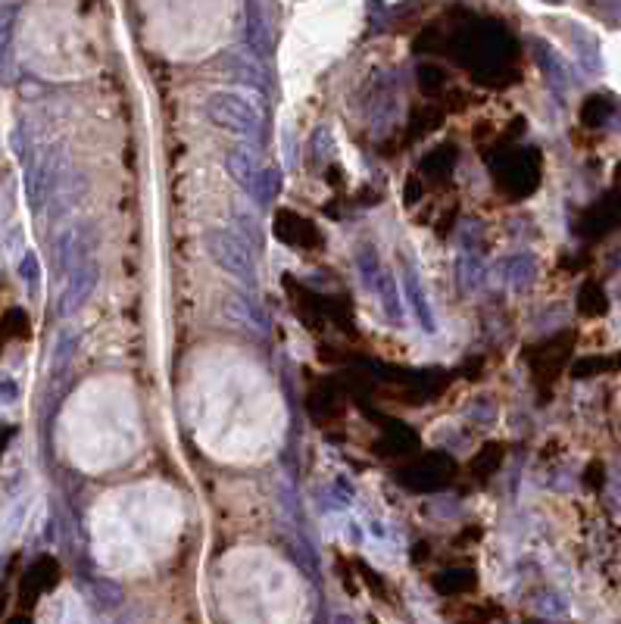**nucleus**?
Wrapping results in <instances>:
<instances>
[{
  "label": "nucleus",
  "mask_w": 621,
  "mask_h": 624,
  "mask_svg": "<svg viewBox=\"0 0 621 624\" xmlns=\"http://www.w3.org/2000/svg\"><path fill=\"white\" fill-rule=\"evenodd\" d=\"M88 288H91V269H79V272H72V278H69V284H66V291H63V309H75L82 300H85V294H88Z\"/></svg>",
  "instance_id": "obj_6"
},
{
  "label": "nucleus",
  "mask_w": 621,
  "mask_h": 624,
  "mask_svg": "<svg viewBox=\"0 0 621 624\" xmlns=\"http://www.w3.org/2000/svg\"><path fill=\"white\" fill-rule=\"evenodd\" d=\"M210 253L216 263L241 281H253L256 278V266H253V253H250V244L241 238V234H231V231H216L210 234Z\"/></svg>",
  "instance_id": "obj_2"
},
{
  "label": "nucleus",
  "mask_w": 621,
  "mask_h": 624,
  "mask_svg": "<svg viewBox=\"0 0 621 624\" xmlns=\"http://www.w3.org/2000/svg\"><path fill=\"white\" fill-rule=\"evenodd\" d=\"M338 624H353V621H350V618H341V621H338Z\"/></svg>",
  "instance_id": "obj_7"
},
{
  "label": "nucleus",
  "mask_w": 621,
  "mask_h": 624,
  "mask_svg": "<svg viewBox=\"0 0 621 624\" xmlns=\"http://www.w3.org/2000/svg\"><path fill=\"white\" fill-rule=\"evenodd\" d=\"M206 116L222 132L235 135L241 141H253L260 132V107L244 91H216L206 100Z\"/></svg>",
  "instance_id": "obj_1"
},
{
  "label": "nucleus",
  "mask_w": 621,
  "mask_h": 624,
  "mask_svg": "<svg viewBox=\"0 0 621 624\" xmlns=\"http://www.w3.org/2000/svg\"><path fill=\"white\" fill-rule=\"evenodd\" d=\"M228 172L235 175V181H241L244 188H253L256 175H260V163L250 150H235L228 156Z\"/></svg>",
  "instance_id": "obj_5"
},
{
  "label": "nucleus",
  "mask_w": 621,
  "mask_h": 624,
  "mask_svg": "<svg viewBox=\"0 0 621 624\" xmlns=\"http://www.w3.org/2000/svg\"><path fill=\"white\" fill-rule=\"evenodd\" d=\"M16 4H0V78L13 69V29H16Z\"/></svg>",
  "instance_id": "obj_3"
},
{
  "label": "nucleus",
  "mask_w": 621,
  "mask_h": 624,
  "mask_svg": "<svg viewBox=\"0 0 621 624\" xmlns=\"http://www.w3.org/2000/svg\"><path fill=\"white\" fill-rule=\"evenodd\" d=\"M266 0H247V38L256 47V54H263L266 47Z\"/></svg>",
  "instance_id": "obj_4"
}]
</instances>
